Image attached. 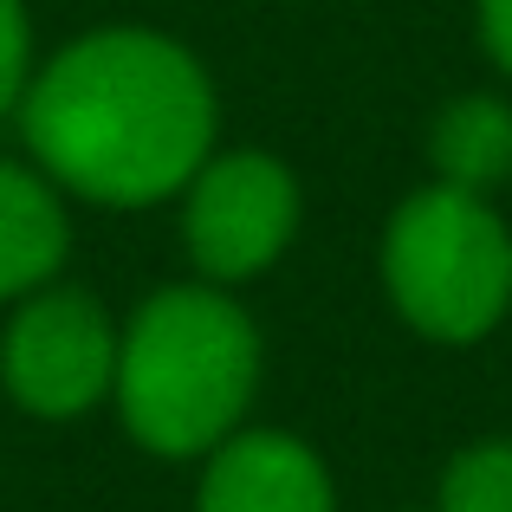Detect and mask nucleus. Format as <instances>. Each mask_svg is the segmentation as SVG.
Listing matches in <instances>:
<instances>
[{
  "label": "nucleus",
  "instance_id": "obj_1",
  "mask_svg": "<svg viewBox=\"0 0 512 512\" xmlns=\"http://www.w3.org/2000/svg\"><path fill=\"white\" fill-rule=\"evenodd\" d=\"M13 130L72 208L150 214L221 150V85L188 39L111 20L39 52Z\"/></svg>",
  "mask_w": 512,
  "mask_h": 512
},
{
  "label": "nucleus",
  "instance_id": "obj_2",
  "mask_svg": "<svg viewBox=\"0 0 512 512\" xmlns=\"http://www.w3.org/2000/svg\"><path fill=\"white\" fill-rule=\"evenodd\" d=\"M266 383V331L247 299L208 279L150 286L117 318L111 409L130 448L169 467H195L253 422Z\"/></svg>",
  "mask_w": 512,
  "mask_h": 512
},
{
  "label": "nucleus",
  "instance_id": "obj_3",
  "mask_svg": "<svg viewBox=\"0 0 512 512\" xmlns=\"http://www.w3.org/2000/svg\"><path fill=\"white\" fill-rule=\"evenodd\" d=\"M376 286L422 344H487L512 318V221L493 195L428 175L376 234Z\"/></svg>",
  "mask_w": 512,
  "mask_h": 512
},
{
  "label": "nucleus",
  "instance_id": "obj_4",
  "mask_svg": "<svg viewBox=\"0 0 512 512\" xmlns=\"http://www.w3.org/2000/svg\"><path fill=\"white\" fill-rule=\"evenodd\" d=\"M182 260L208 286H253L292 253L305 227V182L279 150L221 143L175 195Z\"/></svg>",
  "mask_w": 512,
  "mask_h": 512
},
{
  "label": "nucleus",
  "instance_id": "obj_5",
  "mask_svg": "<svg viewBox=\"0 0 512 512\" xmlns=\"http://www.w3.org/2000/svg\"><path fill=\"white\" fill-rule=\"evenodd\" d=\"M117 383V312L78 279L26 292L0 318V396L26 422L72 428L111 409Z\"/></svg>",
  "mask_w": 512,
  "mask_h": 512
},
{
  "label": "nucleus",
  "instance_id": "obj_6",
  "mask_svg": "<svg viewBox=\"0 0 512 512\" xmlns=\"http://www.w3.org/2000/svg\"><path fill=\"white\" fill-rule=\"evenodd\" d=\"M188 512H338V474L299 428L247 422L195 461Z\"/></svg>",
  "mask_w": 512,
  "mask_h": 512
},
{
  "label": "nucleus",
  "instance_id": "obj_7",
  "mask_svg": "<svg viewBox=\"0 0 512 512\" xmlns=\"http://www.w3.org/2000/svg\"><path fill=\"white\" fill-rule=\"evenodd\" d=\"M65 260H72V201L26 156H0V312L65 279Z\"/></svg>",
  "mask_w": 512,
  "mask_h": 512
},
{
  "label": "nucleus",
  "instance_id": "obj_8",
  "mask_svg": "<svg viewBox=\"0 0 512 512\" xmlns=\"http://www.w3.org/2000/svg\"><path fill=\"white\" fill-rule=\"evenodd\" d=\"M428 175L474 195H500L512 182V91H454L428 117Z\"/></svg>",
  "mask_w": 512,
  "mask_h": 512
},
{
  "label": "nucleus",
  "instance_id": "obj_9",
  "mask_svg": "<svg viewBox=\"0 0 512 512\" xmlns=\"http://www.w3.org/2000/svg\"><path fill=\"white\" fill-rule=\"evenodd\" d=\"M428 512H512V435H474L441 461Z\"/></svg>",
  "mask_w": 512,
  "mask_h": 512
},
{
  "label": "nucleus",
  "instance_id": "obj_10",
  "mask_svg": "<svg viewBox=\"0 0 512 512\" xmlns=\"http://www.w3.org/2000/svg\"><path fill=\"white\" fill-rule=\"evenodd\" d=\"M39 72V26L26 0H0V124H13L26 85Z\"/></svg>",
  "mask_w": 512,
  "mask_h": 512
},
{
  "label": "nucleus",
  "instance_id": "obj_11",
  "mask_svg": "<svg viewBox=\"0 0 512 512\" xmlns=\"http://www.w3.org/2000/svg\"><path fill=\"white\" fill-rule=\"evenodd\" d=\"M474 39L500 85H512V0H474Z\"/></svg>",
  "mask_w": 512,
  "mask_h": 512
}]
</instances>
